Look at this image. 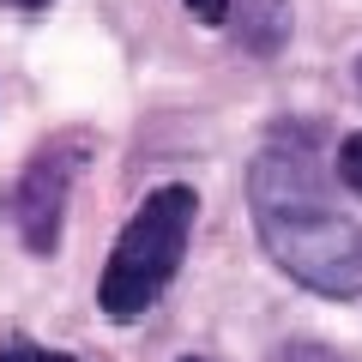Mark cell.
<instances>
[{
	"label": "cell",
	"instance_id": "cell-1",
	"mask_svg": "<svg viewBox=\"0 0 362 362\" xmlns=\"http://www.w3.org/2000/svg\"><path fill=\"white\" fill-rule=\"evenodd\" d=\"M259 242L296 284L320 296H356L362 290V218L338 206L326 163L308 139H272L247 169Z\"/></svg>",
	"mask_w": 362,
	"mask_h": 362
},
{
	"label": "cell",
	"instance_id": "cell-2",
	"mask_svg": "<svg viewBox=\"0 0 362 362\" xmlns=\"http://www.w3.org/2000/svg\"><path fill=\"white\" fill-rule=\"evenodd\" d=\"M194 218H199V199L181 181L157 187L127 218V230L115 235V254H109L103 278H97V308L109 320H139L169 290V278L181 272V254H187V235H194Z\"/></svg>",
	"mask_w": 362,
	"mask_h": 362
},
{
	"label": "cell",
	"instance_id": "cell-3",
	"mask_svg": "<svg viewBox=\"0 0 362 362\" xmlns=\"http://www.w3.org/2000/svg\"><path fill=\"white\" fill-rule=\"evenodd\" d=\"M85 139L66 133V139L42 145L30 157V169L18 175V194H13V218H18V235H25L30 254H54L61 242V218H66V194H73V175L85 163Z\"/></svg>",
	"mask_w": 362,
	"mask_h": 362
},
{
	"label": "cell",
	"instance_id": "cell-4",
	"mask_svg": "<svg viewBox=\"0 0 362 362\" xmlns=\"http://www.w3.org/2000/svg\"><path fill=\"white\" fill-rule=\"evenodd\" d=\"M338 181H344L350 194H362V133H350L338 145Z\"/></svg>",
	"mask_w": 362,
	"mask_h": 362
},
{
	"label": "cell",
	"instance_id": "cell-5",
	"mask_svg": "<svg viewBox=\"0 0 362 362\" xmlns=\"http://www.w3.org/2000/svg\"><path fill=\"white\" fill-rule=\"evenodd\" d=\"M0 362H73V356H66V350H42V344H25V338H18V344L0 350Z\"/></svg>",
	"mask_w": 362,
	"mask_h": 362
},
{
	"label": "cell",
	"instance_id": "cell-6",
	"mask_svg": "<svg viewBox=\"0 0 362 362\" xmlns=\"http://www.w3.org/2000/svg\"><path fill=\"white\" fill-rule=\"evenodd\" d=\"M187 13L206 18V25H223V18H230V0H187Z\"/></svg>",
	"mask_w": 362,
	"mask_h": 362
},
{
	"label": "cell",
	"instance_id": "cell-7",
	"mask_svg": "<svg viewBox=\"0 0 362 362\" xmlns=\"http://www.w3.org/2000/svg\"><path fill=\"white\" fill-rule=\"evenodd\" d=\"M13 6H25V13H37V6H49V0H13Z\"/></svg>",
	"mask_w": 362,
	"mask_h": 362
},
{
	"label": "cell",
	"instance_id": "cell-8",
	"mask_svg": "<svg viewBox=\"0 0 362 362\" xmlns=\"http://www.w3.org/2000/svg\"><path fill=\"white\" fill-rule=\"evenodd\" d=\"M187 362H194V356H187Z\"/></svg>",
	"mask_w": 362,
	"mask_h": 362
}]
</instances>
